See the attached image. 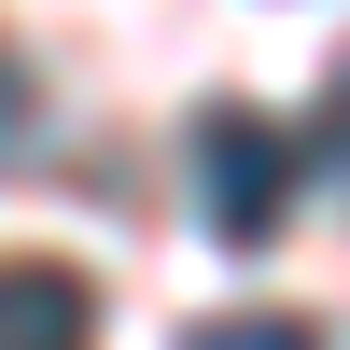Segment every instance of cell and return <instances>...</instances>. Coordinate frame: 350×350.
I'll return each instance as SVG.
<instances>
[{"label":"cell","instance_id":"cell-1","mask_svg":"<svg viewBox=\"0 0 350 350\" xmlns=\"http://www.w3.org/2000/svg\"><path fill=\"white\" fill-rule=\"evenodd\" d=\"M295 168H308V154H295V126H280V112H252V98L196 112V211H211L224 252H267V239H280Z\"/></svg>","mask_w":350,"mask_h":350},{"label":"cell","instance_id":"cell-2","mask_svg":"<svg viewBox=\"0 0 350 350\" xmlns=\"http://www.w3.org/2000/svg\"><path fill=\"white\" fill-rule=\"evenodd\" d=\"M0 350H98V295L84 267H0Z\"/></svg>","mask_w":350,"mask_h":350},{"label":"cell","instance_id":"cell-3","mask_svg":"<svg viewBox=\"0 0 350 350\" xmlns=\"http://www.w3.org/2000/svg\"><path fill=\"white\" fill-rule=\"evenodd\" d=\"M183 350H323L308 323H280V308H252V323H196Z\"/></svg>","mask_w":350,"mask_h":350},{"label":"cell","instance_id":"cell-4","mask_svg":"<svg viewBox=\"0 0 350 350\" xmlns=\"http://www.w3.org/2000/svg\"><path fill=\"white\" fill-rule=\"evenodd\" d=\"M42 140V84H28V56H0V168Z\"/></svg>","mask_w":350,"mask_h":350},{"label":"cell","instance_id":"cell-5","mask_svg":"<svg viewBox=\"0 0 350 350\" xmlns=\"http://www.w3.org/2000/svg\"><path fill=\"white\" fill-rule=\"evenodd\" d=\"M323 154H336V183H350V84H336V126H323Z\"/></svg>","mask_w":350,"mask_h":350}]
</instances>
